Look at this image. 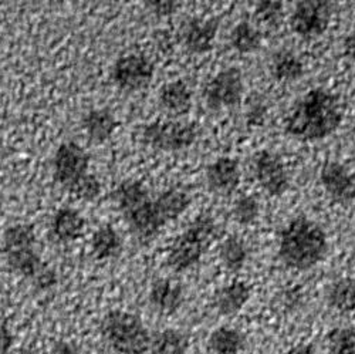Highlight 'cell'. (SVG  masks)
<instances>
[{
    "label": "cell",
    "mask_w": 355,
    "mask_h": 354,
    "mask_svg": "<svg viewBox=\"0 0 355 354\" xmlns=\"http://www.w3.org/2000/svg\"><path fill=\"white\" fill-rule=\"evenodd\" d=\"M343 117L344 108L338 97L315 88L295 104L286 120V133L300 140H321L340 127Z\"/></svg>",
    "instance_id": "1"
},
{
    "label": "cell",
    "mask_w": 355,
    "mask_h": 354,
    "mask_svg": "<svg viewBox=\"0 0 355 354\" xmlns=\"http://www.w3.org/2000/svg\"><path fill=\"white\" fill-rule=\"evenodd\" d=\"M329 249L325 232L306 217L294 218L282 232L279 258L290 269L307 271L320 263Z\"/></svg>",
    "instance_id": "2"
},
{
    "label": "cell",
    "mask_w": 355,
    "mask_h": 354,
    "mask_svg": "<svg viewBox=\"0 0 355 354\" xmlns=\"http://www.w3.org/2000/svg\"><path fill=\"white\" fill-rule=\"evenodd\" d=\"M112 198L120 206L132 233L142 244L150 242L165 225L157 202L150 198L139 181H125L115 189Z\"/></svg>",
    "instance_id": "3"
},
{
    "label": "cell",
    "mask_w": 355,
    "mask_h": 354,
    "mask_svg": "<svg viewBox=\"0 0 355 354\" xmlns=\"http://www.w3.org/2000/svg\"><path fill=\"white\" fill-rule=\"evenodd\" d=\"M101 336L118 354H145L150 351L151 335L139 316L125 310H111L101 320Z\"/></svg>",
    "instance_id": "4"
},
{
    "label": "cell",
    "mask_w": 355,
    "mask_h": 354,
    "mask_svg": "<svg viewBox=\"0 0 355 354\" xmlns=\"http://www.w3.org/2000/svg\"><path fill=\"white\" fill-rule=\"evenodd\" d=\"M215 230V221L211 215L198 217L169 248L168 267L175 272H184L195 267L212 242Z\"/></svg>",
    "instance_id": "5"
},
{
    "label": "cell",
    "mask_w": 355,
    "mask_h": 354,
    "mask_svg": "<svg viewBox=\"0 0 355 354\" xmlns=\"http://www.w3.org/2000/svg\"><path fill=\"white\" fill-rule=\"evenodd\" d=\"M33 226L16 225L5 232L3 252L9 267L19 275L35 279L44 268L36 248Z\"/></svg>",
    "instance_id": "6"
},
{
    "label": "cell",
    "mask_w": 355,
    "mask_h": 354,
    "mask_svg": "<svg viewBox=\"0 0 355 354\" xmlns=\"http://www.w3.org/2000/svg\"><path fill=\"white\" fill-rule=\"evenodd\" d=\"M198 137L195 124L185 123H154L144 128V140L154 149L162 151H180L188 149Z\"/></svg>",
    "instance_id": "7"
},
{
    "label": "cell",
    "mask_w": 355,
    "mask_h": 354,
    "mask_svg": "<svg viewBox=\"0 0 355 354\" xmlns=\"http://www.w3.org/2000/svg\"><path fill=\"white\" fill-rule=\"evenodd\" d=\"M333 3L325 0H304L297 3L290 19L291 31L302 37H315L327 31Z\"/></svg>",
    "instance_id": "8"
},
{
    "label": "cell",
    "mask_w": 355,
    "mask_h": 354,
    "mask_svg": "<svg viewBox=\"0 0 355 354\" xmlns=\"http://www.w3.org/2000/svg\"><path fill=\"white\" fill-rule=\"evenodd\" d=\"M243 94L242 71L230 67L218 73L205 88V100L209 108L220 110L222 107L236 106Z\"/></svg>",
    "instance_id": "9"
},
{
    "label": "cell",
    "mask_w": 355,
    "mask_h": 354,
    "mask_svg": "<svg viewBox=\"0 0 355 354\" xmlns=\"http://www.w3.org/2000/svg\"><path fill=\"white\" fill-rule=\"evenodd\" d=\"M90 157L74 142L58 146L54 158V178L67 189L87 174Z\"/></svg>",
    "instance_id": "10"
},
{
    "label": "cell",
    "mask_w": 355,
    "mask_h": 354,
    "mask_svg": "<svg viewBox=\"0 0 355 354\" xmlns=\"http://www.w3.org/2000/svg\"><path fill=\"white\" fill-rule=\"evenodd\" d=\"M154 65L144 56H125L118 58L112 69V77L116 84L125 90H141L151 83Z\"/></svg>",
    "instance_id": "11"
},
{
    "label": "cell",
    "mask_w": 355,
    "mask_h": 354,
    "mask_svg": "<svg viewBox=\"0 0 355 354\" xmlns=\"http://www.w3.org/2000/svg\"><path fill=\"white\" fill-rule=\"evenodd\" d=\"M254 174L260 185L272 196H280L288 189V176L282 160L270 151L254 155Z\"/></svg>",
    "instance_id": "12"
},
{
    "label": "cell",
    "mask_w": 355,
    "mask_h": 354,
    "mask_svg": "<svg viewBox=\"0 0 355 354\" xmlns=\"http://www.w3.org/2000/svg\"><path fill=\"white\" fill-rule=\"evenodd\" d=\"M206 181L212 192L219 195H229L241 184L239 162L222 157L211 164L206 169Z\"/></svg>",
    "instance_id": "13"
},
{
    "label": "cell",
    "mask_w": 355,
    "mask_h": 354,
    "mask_svg": "<svg viewBox=\"0 0 355 354\" xmlns=\"http://www.w3.org/2000/svg\"><path fill=\"white\" fill-rule=\"evenodd\" d=\"M320 180L327 194L337 202H347L354 198V187L351 175L344 165L336 161L325 162L321 168Z\"/></svg>",
    "instance_id": "14"
},
{
    "label": "cell",
    "mask_w": 355,
    "mask_h": 354,
    "mask_svg": "<svg viewBox=\"0 0 355 354\" xmlns=\"http://www.w3.org/2000/svg\"><path fill=\"white\" fill-rule=\"evenodd\" d=\"M185 299L180 282L161 278L154 280L150 290V303L161 314H173L180 310Z\"/></svg>",
    "instance_id": "15"
},
{
    "label": "cell",
    "mask_w": 355,
    "mask_h": 354,
    "mask_svg": "<svg viewBox=\"0 0 355 354\" xmlns=\"http://www.w3.org/2000/svg\"><path fill=\"white\" fill-rule=\"evenodd\" d=\"M250 296L252 287L243 280H234L216 292L214 305L219 314L230 317L238 314L246 306Z\"/></svg>",
    "instance_id": "16"
},
{
    "label": "cell",
    "mask_w": 355,
    "mask_h": 354,
    "mask_svg": "<svg viewBox=\"0 0 355 354\" xmlns=\"http://www.w3.org/2000/svg\"><path fill=\"white\" fill-rule=\"evenodd\" d=\"M220 20L212 17L208 20H192L185 32V44L191 53L202 54L214 46Z\"/></svg>",
    "instance_id": "17"
},
{
    "label": "cell",
    "mask_w": 355,
    "mask_h": 354,
    "mask_svg": "<svg viewBox=\"0 0 355 354\" xmlns=\"http://www.w3.org/2000/svg\"><path fill=\"white\" fill-rule=\"evenodd\" d=\"M161 106L173 115H182L191 110L192 93L185 81L176 80L165 84L159 93Z\"/></svg>",
    "instance_id": "18"
},
{
    "label": "cell",
    "mask_w": 355,
    "mask_h": 354,
    "mask_svg": "<svg viewBox=\"0 0 355 354\" xmlns=\"http://www.w3.org/2000/svg\"><path fill=\"white\" fill-rule=\"evenodd\" d=\"M245 343V336L238 329L222 326L211 333L208 348L211 354H241Z\"/></svg>",
    "instance_id": "19"
},
{
    "label": "cell",
    "mask_w": 355,
    "mask_h": 354,
    "mask_svg": "<svg viewBox=\"0 0 355 354\" xmlns=\"http://www.w3.org/2000/svg\"><path fill=\"white\" fill-rule=\"evenodd\" d=\"M84 230V219L83 217L70 208L60 210L53 222V235L57 241L60 242H71L83 235Z\"/></svg>",
    "instance_id": "20"
},
{
    "label": "cell",
    "mask_w": 355,
    "mask_h": 354,
    "mask_svg": "<svg viewBox=\"0 0 355 354\" xmlns=\"http://www.w3.org/2000/svg\"><path fill=\"white\" fill-rule=\"evenodd\" d=\"M189 350L188 336L176 329H165L151 337L153 354H187Z\"/></svg>",
    "instance_id": "21"
},
{
    "label": "cell",
    "mask_w": 355,
    "mask_h": 354,
    "mask_svg": "<svg viewBox=\"0 0 355 354\" xmlns=\"http://www.w3.org/2000/svg\"><path fill=\"white\" fill-rule=\"evenodd\" d=\"M327 302L331 309L338 313H351L355 310V279L341 278L336 280L329 292Z\"/></svg>",
    "instance_id": "22"
},
{
    "label": "cell",
    "mask_w": 355,
    "mask_h": 354,
    "mask_svg": "<svg viewBox=\"0 0 355 354\" xmlns=\"http://www.w3.org/2000/svg\"><path fill=\"white\" fill-rule=\"evenodd\" d=\"M191 196L187 191L180 188H171L155 199L159 215L166 224L168 221L176 219L191 205Z\"/></svg>",
    "instance_id": "23"
},
{
    "label": "cell",
    "mask_w": 355,
    "mask_h": 354,
    "mask_svg": "<svg viewBox=\"0 0 355 354\" xmlns=\"http://www.w3.org/2000/svg\"><path fill=\"white\" fill-rule=\"evenodd\" d=\"M92 248L93 253L100 260H107L116 258L121 253L123 244L120 236L115 232V229L110 225L101 226L94 235L92 239Z\"/></svg>",
    "instance_id": "24"
},
{
    "label": "cell",
    "mask_w": 355,
    "mask_h": 354,
    "mask_svg": "<svg viewBox=\"0 0 355 354\" xmlns=\"http://www.w3.org/2000/svg\"><path fill=\"white\" fill-rule=\"evenodd\" d=\"M84 127L93 142H103L112 134L116 121L108 110H92L84 118Z\"/></svg>",
    "instance_id": "25"
},
{
    "label": "cell",
    "mask_w": 355,
    "mask_h": 354,
    "mask_svg": "<svg viewBox=\"0 0 355 354\" xmlns=\"http://www.w3.org/2000/svg\"><path fill=\"white\" fill-rule=\"evenodd\" d=\"M219 258L229 272H239L248 260V248L239 236L232 235L220 245Z\"/></svg>",
    "instance_id": "26"
},
{
    "label": "cell",
    "mask_w": 355,
    "mask_h": 354,
    "mask_svg": "<svg viewBox=\"0 0 355 354\" xmlns=\"http://www.w3.org/2000/svg\"><path fill=\"white\" fill-rule=\"evenodd\" d=\"M230 43L234 50L242 54L256 51L261 44V33L248 22L236 24L230 35Z\"/></svg>",
    "instance_id": "27"
},
{
    "label": "cell",
    "mask_w": 355,
    "mask_h": 354,
    "mask_svg": "<svg viewBox=\"0 0 355 354\" xmlns=\"http://www.w3.org/2000/svg\"><path fill=\"white\" fill-rule=\"evenodd\" d=\"M272 73L277 80L293 81L303 76L304 67L302 62L290 51H280L273 57Z\"/></svg>",
    "instance_id": "28"
},
{
    "label": "cell",
    "mask_w": 355,
    "mask_h": 354,
    "mask_svg": "<svg viewBox=\"0 0 355 354\" xmlns=\"http://www.w3.org/2000/svg\"><path fill=\"white\" fill-rule=\"evenodd\" d=\"M329 354H355V328L341 326L327 335Z\"/></svg>",
    "instance_id": "29"
},
{
    "label": "cell",
    "mask_w": 355,
    "mask_h": 354,
    "mask_svg": "<svg viewBox=\"0 0 355 354\" xmlns=\"http://www.w3.org/2000/svg\"><path fill=\"white\" fill-rule=\"evenodd\" d=\"M259 217V202L254 196H242L233 206V218L241 225H252Z\"/></svg>",
    "instance_id": "30"
},
{
    "label": "cell",
    "mask_w": 355,
    "mask_h": 354,
    "mask_svg": "<svg viewBox=\"0 0 355 354\" xmlns=\"http://www.w3.org/2000/svg\"><path fill=\"white\" fill-rule=\"evenodd\" d=\"M69 189L77 198H81V199H85V201H94L101 192V184L94 175L85 174L84 176H81L78 181H76Z\"/></svg>",
    "instance_id": "31"
},
{
    "label": "cell",
    "mask_w": 355,
    "mask_h": 354,
    "mask_svg": "<svg viewBox=\"0 0 355 354\" xmlns=\"http://www.w3.org/2000/svg\"><path fill=\"white\" fill-rule=\"evenodd\" d=\"M283 13V3L282 2H259L256 8V17L268 24H275L282 19Z\"/></svg>",
    "instance_id": "32"
},
{
    "label": "cell",
    "mask_w": 355,
    "mask_h": 354,
    "mask_svg": "<svg viewBox=\"0 0 355 354\" xmlns=\"http://www.w3.org/2000/svg\"><path fill=\"white\" fill-rule=\"evenodd\" d=\"M13 344V335L5 320L0 319V354H9Z\"/></svg>",
    "instance_id": "33"
},
{
    "label": "cell",
    "mask_w": 355,
    "mask_h": 354,
    "mask_svg": "<svg viewBox=\"0 0 355 354\" xmlns=\"http://www.w3.org/2000/svg\"><path fill=\"white\" fill-rule=\"evenodd\" d=\"M146 5L158 16H169L178 9V6H180L178 2H168V0H164V2H161V0H158V2L157 0H151V2H146Z\"/></svg>",
    "instance_id": "34"
},
{
    "label": "cell",
    "mask_w": 355,
    "mask_h": 354,
    "mask_svg": "<svg viewBox=\"0 0 355 354\" xmlns=\"http://www.w3.org/2000/svg\"><path fill=\"white\" fill-rule=\"evenodd\" d=\"M50 354H81V350L70 340H57L53 343Z\"/></svg>",
    "instance_id": "35"
},
{
    "label": "cell",
    "mask_w": 355,
    "mask_h": 354,
    "mask_svg": "<svg viewBox=\"0 0 355 354\" xmlns=\"http://www.w3.org/2000/svg\"><path fill=\"white\" fill-rule=\"evenodd\" d=\"M33 282H35L36 287H39L42 290H46V289H49V287L55 285L57 278H55V273L51 269L44 267L43 271L33 279Z\"/></svg>",
    "instance_id": "36"
},
{
    "label": "cell",
    "mask_w": 355,
    "mask_h": 354,
    "mask_svg": "<svg viewBox=\"0 0 355 354\" xmlns=\"http://www.w3.org/2000/svg\"><path fill=\"white\" fill-rule=\"evenodd\" d=\"M286 354H314V346L309 343H300L290 347Z\"/></svg>",
    "instance_id": "37"
},
{
    "label": "cell",
    "mask_w": 355,
    "mask_h": 354,
    "mask_svg": "<svg viewBox=\"0 0 355 354\" xmlns=\"http://www.w3.org/2000/svg\"><path fill=\"white\" fill-rule=\"evenodd\" d=\"M344 51L351 58V60L355 62V32L351 33L345 39V42H344Z\"/></svg>",
    "instance_id": "38"
},
{
    "label": "cell",
    "mask_w": 355,
    "mask_h": 354,
    "mask_svg": "<svg viewBox=\"0 0 355 354\" xmlns=\"http://www.w3.org/2000/svg\"><path fill=\"white\" fill-rule=\"evenodd\" d=\"M16 354H43V353H40L39 350L32 348V347H23V348H19L16 351Z\"/></svg>",
    "instance_id": "39"
},
{
    "label": "cell",
    "mask_w": 355,
    "mask_h": 354,
    "mask_svg": "<svg viewBox=\"0 0 355 354\" xmlns=\"http://www.w3.org/2000/svg\"><path fill=\"white\" fill-rule=\"evenodd\" d=\"M354 198H355V187H354Z\"/></svg>",
    "instance_id": "40"
}]
</instances>
